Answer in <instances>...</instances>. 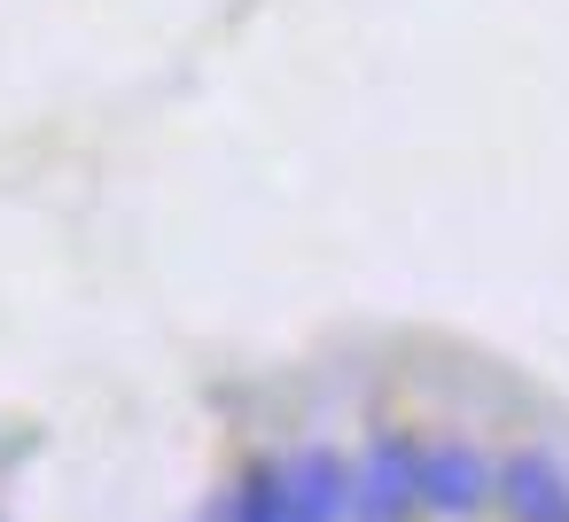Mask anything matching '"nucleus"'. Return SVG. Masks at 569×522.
<instances>
[{
  "mask_svg": "<svg viewBox=\"0 0 569 522\" xmlns=\"http://www.w3.org/2000/svg\"><path fill=\"white\" fill-rule=\"evenodd\" d=\"M413 460H421V444H406V436H375L367 444V460L351 468V522H406L413 506H421V483H413Z\"/></svg>",
  "mask_w": 569,
  "mask_h": 522,
  "instance_id": "1",
  "label": "nucleus"
},
{
  "mask_svg": "<svg viewBox=\"0 0 569 522\" xmlns=\"http://www.w3.org/2000/svg\"><path fill=\"white\" fill-rule=\"evenodd\" d=\"M413 483H421V506L437 514H476L491 499V460L468 452V444H429L413 460Z\"/></svg>",
  "mask_w": 569,
  "mask_h": 522,
  "instance_id": "2",
  "label": "nucleus"
},
{
  "mask_svg": "<svg viewBox=\"0 0 569 522\" xmlns=\"http://www.w3.org/2000/svg\"><path fill=\"white\" fill-rule=\"evenodd\" d=\"M351 506V468L336 452H297L281 468V522H336Z\"/></svg>",
  "mask_w": 569,
  "mask_h": 522,
  "instance_id": "3",
  "label": "nucleus"
},
{
  "mask_svg": "<svg viewBox=\"0 0 569 522\" xmlns=\"http://www.w3.org/2000/svg\"><path fill=\"white\" fill-rule=\"evenodd\" d=\"M491 491L507 499L515 522H569V475L546 452H515L507 468H491Z\"/></svg>",
  "mask_w": 569,
  "mask_h": 522,
  "instance_id": "4",
  "label": "nucleus"
},
{
  "mask_svg": "<svg viewBox=\"0 0 569 522\" xmlns=\"http://www.w3.org/2000/svg\"><path fill=\"white\" fill-rule=\"evenodd\" d=\"M227 522H281V468H250Z\"/></svg>",
  "mask_w": 569,
  "mask_h": 522,
  "instance_id": "5",
  "label": "nucleus"
}]
</instances>
